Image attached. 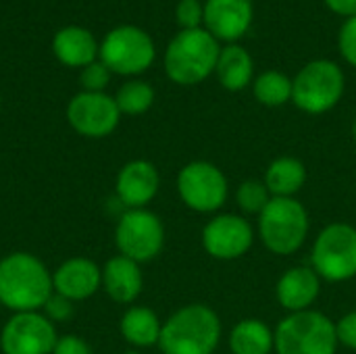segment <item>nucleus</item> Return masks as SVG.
<instances>
[{"label":"nucleus","instance_id":"nucleus-1","mask_svg":"<svg viewBox=\"0 0 356 354\" xmlns=\"http://www.w3.org/2000/svg\"><path fill=\"white\" fill-rule=\"evenodd\" d=\"M223 340V323L215 309L190 303L171 313L161 330L163 354H215Z\"/></svg>","mask_w":356,"mask_h":354},{"label":"nucleus","instance_id":"nucleus-2","mask_svg":"<svg viewBox=\"0 0 356 354\" xmlns=\"http://www.w3.org/2000/svg\"><path fill=\"white\" fill-rule=\"evenodd\" d=\"M54 294L52 275L29 252H13L0 261V305L15 313L44 309Z\"/></svg>","mask_w":356,"mask_h":354},{"label":"nucleus","instance_id":"nucleus-3","mask_svg":"<svg viewBox=\"0 0 356 354\" xmlns=\"http://www.w3.org/2000/svg\"><path fill=\"white\" fill-rule=\"evenodd\" d=\"M311 215L298 198H271L257 217V238L275 257H292L307 244Z\"/></svg>","mask_w":356,"mask_h":354},{"label":"nucleus","instance_id":"nucleus-4","mask_svg":"<svg viewBox=\"0 0 356 354\" xmlns=\"http://www.w3.org/2000/svg\"><path fill=\"white\" fill-rule=\"evenodd\" d=\"M221 54L219 40L204 27L181 29L167 46L165 71L167 77L179 86L202 83L215 73Z\"/></svg>","mask_w":356,"mask_h":354},{"label":"nucleus","instance_id":"nucleus-5","mask_svg":"<svg viewBox=\"0 0 356 354\" xmlns=\"http://www.w3.org/2000/svg\"><path fill=\"white\" fill-rule=\"evenodd\" d=\"M275 354H338L336 321L317 311L290 313L275 325Z\"/></svg>","mask_w":356,"mask_h":354},{"label":"nucleus","instance_id":"nucleus-6","mask_svg":"<svg viewBox=\"0 0 356 354\" xmlns=\"http://www.w3.org/2000/svg\"><path fill=\"white\" fill-rule=\"evenodd\" d=\"M346 77L338 63L315 58L292 79V102L307 115H323L336 108L344 96Z\"/></svg>","mask_w":356,"mask_h":354},{"label":"nucleus","instance_id":"nucleus-7","mask_svg":"<svg viewBox=\"0 0 356 354\" xmlns=\"http://www.w3.org/2000/svg\"><path fill=\"white\" fill-rule=\"evenodd\" d=\"M315 273L327 284H344L356 277V225L346 221L327 223L311 244Z\"/></svg>","mask_w":356,"mask_h":354},{"label":"nucleus","instance_id":"nucleus-8","mask_svg":"<svg viewBox=\"0 0 356 354\" xmlns=\"http://www.w3.org/2000/svg\"><path fill=\"white\" fill-rule=\"evenodd\" d=\"M177 194L190 211L217 215L227 204L229 179L211 161H190L177 173Z\"/></svg>","mask_w":356,"mask_h":354},{"label":"nucleus","instance_id":"nucleus-9","mask_svg":"<svg viewBox=\"0 0 356 354\" xmlns=\"http://www.w3.org/2000/svg\"><path fill=\"white\" fill-rule=\"evenodd\" d=\"M115 244L119 252L136 263L156 259L165 246V225L161 217L148 209H127L115 227Z\"/></svg>","mask_w":356,"mask_h":354},{"label":"nucleus","instance_id":"nucleus-10","mask_svg":"<svg viewBox=\"0 0 356 354\" xmlns=\"http://www.w3.org/2000/svg\"><path fill=\"white\" fill-rule=\"evenodd\" d=\"M257 240V227L240 213L213 215L200 234L204 252L215 261H238L250 252Z\"/></svg>","mask_w":356,"mask_h":354},{"label":"nucleus","instance_id":"nucleus-11","mask_svg":"<svg viewBox=\"0 0 356 354\" xmlns=\"http://www.w3.org/2000/svg\"><path fill=\"white\" fill-rule=\"evenodd\" d=\"M154 42L152 38L134 25H121L113 29L100 46V63L108 71L121 75L144 73L154 61Z\"/></svg>","mask_w":356,"mask_h":354},{"label":"nucleus","instance_id":"nucleus-12","mask_svg":"<svg viewBox=\"0 0 356 354\" xmlns=\"http://www.w3.org/2000/svg\"><path fill=\"white\" fill-rule=\"evenodd\" d=\"M54 323L38 313H15L2 328L0 348L4 354H52L56 344Z\"/></svg>","mask_w":356,"mask_h":354},{"label":"nucleus","instance_id":"nucleus-13","mask_svg":"<svg viewBox=\"0 0 356 354\" xmlns=\"http://www.w3.org/2000/svg\"><path fill=\"white\" fill-rule=\"evenodd\" d=\"M71 127L86 138H104L115 131L121 111L115 98L104 92H81L67 106Z\"/></svg>","mask_w":356,"mask_h":354},{"label":"nucleus","instance_id":"nucleus-14","mask_svg":"<svg viewBox=\"0 0 356 354\" xmlns=\"http://www.w3.org/2000/svg\"><path fill=\"white\" fill-rule=\"evenodd\" d=\"M254 19L252 0H207L204 25L219 42H238L244 38Z\"/></svg>","mask_w":356,"mask_h":354},{"label":"nucleus","instance_id":"nucleus-15","mask_svg":"<svg viewBox=\"0 0 356 354\" xmlns=\"http://www.w3.org/2000/svg\"><path fill=\"white\" fill-rule=\"evenodd\" d=\"M323 280L311 265H294L286 269L275 284V298L280 307L290 313H302L315 309L321 296Z\"/></svg>","mask_w":356,"mask_h":354},{"label":"nucleus","instance_id":"nucleus-16","mask_svg":"<svg viewBox=\"0 0 356 354\" xmlns=\"http://www.w3.org/2000/svg\"><path fill=\"white\" fill-rule=\"evenodd\" d=\"M161 188L159 169L150 161H129L121 167L115 182V192L125 209H146Z\"/></svg>","mask_w":356,"mask_h":354},{"label":"nucleus","instance_id":"nucleus-17","mask_svg":"<svg viewBox=\"0 0 356 354\" xmlns=\"http://www.w3.org/2000/svg\"><path fill=\"white\" fill-rule=\"evenodd\" d=\"M52 286L56 294L69 298L71 303L86 300L102 286V269L90 259H69L54 271Z\"/></svg>","mask_w":356,"mask_h":354},{"label":"nucleus","instance_id":"nucleus-18","mask_svg":"<svg viewBox=\"0 0 356 354\" xmlns=\"http://www.w3.org/2000/svg\"><path fill=\"white\" fill-rule=\"evenodd\" d=\"M102 288L119 305H131L144 288V275L140 263L119 255L106 261L102 267Z\"/></svg>","mask_w":356,"mask_h":354},{"label":"nucleus","instance_id":"nucleus-19","mask_svg":"<svg viewBox=\"0 0 356 354\" xmlns=\"http://www.w3.org/2000/svg\"><path fill=\"white\" fill-rule=\"evenodd\" d=\"M307 165L290 154L273 159L263 175V182L273 198H296V194L307 186Z\"/></svg>","mask_w":356,"mask_h":354},{"label":"nucleus","instance_id":"nucleus-20","mask_svg":"<svg viewBox=\"0 0 356 354\" xmlns=\"http://www.w3.org/2000/svg\"><path fill=\"white\" fill-rule=\"evenodd\" d=\"M227 348L232 354H273L275 332L263 319H240L227 334Z\"/></svg>","mask_w":356,"mask_h":354},{"label":"nucleus","instance_id":"nucleus-21","mask_svg":"<svg viewBox=\"0 0 356 354\" xmlns=\"http://www.w3.org/2000/svg\"><path fill=\"white\" fill-rule=\"evenodd\" d=\"M215 75L217 81L229 92H240L248 88L254 81V63L250 52L240 44L221 46Z\"/></svg>","mask_w":356,"mask_h":354},{"label":"nucleus","instance_id":"nucleus-22","mask_svg":"<svg viewBox=\"0 0 356 354\" xmlns=\"http://www.w3.org/2000/svg\"><path fill=\"white\" fill-rule=\"evenodd\" d=\"M54 54L69 67H88L96 61L98 44L94 35L81 27H65L54 35Z\"/></svg>","mask_w":356,"mask_h":354},{"label":"nucleus","instance_id":"nucleus-23","mask_svg":"<svg viewBox=\"0 0 356 354\" xmlns=\"http://www.w3.org/2000/svg\"><path fill=\"white\" fill-rule=\"evenodd\" d=\"M163 321L148 307H129L121 317V336L134 348L159 346Z\"/></svg>","mask_w":356,"mask_h":354},{"label":"nucleus","instance_id":"nucleus-24","mask_svg":"<svg viewBox=\"0 0 356 354\" xmlns=\"http://www.w3.org/2000/svg\"><path fill=\"white\" fill-rule=\"evenodd\" d=\"M252 94L263 106H269V108L284 106L292 102V79L286 73L275 71V69L263 71L252 81Z\"/></svg>","mask_w":356,"mask_h":354},{"label":"nucleus","instance_id":"nucleus-25","mask_svg":"<svg viewBox=\"0 0 356 354\" xmlns=\"http://www.w3.org/2000/svg\"><path fill=\"white\" fill-rule=\"evenodd\" d=\"M115 102L121 111V115H142L146 113L154 102V90L150 83L131 79L123 83L115 96Z\"/></svg>","mask_w":356,"mask_h":354},{"label":"nucleus","instance_id":"nucleus-26","mask_svg":"<svg viewBox=\"0 0 356 354\" xmlns=\"http://www.w3.org/2000/svg\"><path fill=\"white\" fill-rule=\"evenodd\" d=\"M236 204L240 209V215H252V217H259L265 207L271 202V194L265 186L263 179H244L238 188H236Z\"/></svg>","mask_w":356,"mask_h":354},{"label":"nucleus","instance_id":"nucleus-27","mask_svg":"<svg viewBox=\"0 0 356 354\" xmlns=\"http://www.w3.org/2000/svg\"><path fill=\"white\" fill-rule=\"evenodd\" d=\"M175 19L181 29H198L204 23V4L200 0H179Z\"/></svg>","mask_w":356,"mask_h":354},{"label":"nucleus","instance_id":"nucleus-28","mask_svg":"<svg viewBox=\"0 0 356 354\" xmlns=\"http://www.w3.org/2000/svg\"><path fill=\"white\" fill-rule=\"evenodd\" d=\"M108 79H111L108 67L104 63H96V61L92 65H88L81 71V77H79V81L86 88V92H102L106 88Z\"/></svg>","mask_w":356,"mask_h":354},{"label":"nucleus","instance_id":"nucleus-29","mask_svg":"<svg viewBox=\"0 0 356 354\" xmlns=\"http://www.w3.org/2000/svg\"><path fill=\"white\" fill-rule=\"evenodd\" d=\"M338 50L342 54V58L356 67V17L346 19V23L340 27L338 33Z\"/></svg>","mask_w":356,"mask_h":354},{"label":"nucleus","instance_id":"nucleus-30","mask_svg":"<svg viewBox=\"0 0 356 354\" xmlns=\"http://www.w3.org/2000/svg\"><path fill=\"white\" fill-rule=\"evenodd\" d=\"M336 336L340 346L356 353V309L348 311L336 321Z\"/></svg>","mask_w":356,"mask_h":354},{"label":"nucleus","instance_id":"nucleus-31","mask_svg":"<svg viewBox=\"0 0 356 354\" xmlns=\"http://www.w3.org/2000/svg\"><path fill=\"white\" fill-rule=\"evenodd\" d=\"M44 315L54 323V321H69L73 315V303L60 294H52L48 303L44 305Z\"/></svg>","mask_w":356,"mask_h":354},{"label":"nucleus","instance_id":"nucleus-32","mask_svg":"<svg viewBox=\"0 0 356 354\" xmlns=\"http://www.w3.org/2000/svg\"><path fill=\"white\" fill-rule=\"evenodd\" d=\"M52 354H92V348L88 346V342L71 334L56 340Z\"/></svg>","mask_w":356,"mask_h":354},{"label":"nucleus","instance_id":"nucleus-33","mask_svg":"<svg viewBox=\"0 0 356 354\" xmlns=\"http://www.w3.org/2000/svg\"><path fill=\"white\" fill-rule=\"evenodd\" d=\"M325 4L330 6V10H334L336 15H342L346 19L356 17V0H325Z\"/></svg>","mask_w":356,"mask_h":354},{"label":"nucleus","instance_id":"nucleus-34","mask_svg":"<svg viewBox=\"0 0 356 354\" xmlns=\"http://www.w3.org/2000/svg\"><path fill=\"white\" fill-rule=\"evenodd\" d=\"M353 138L356 140V117H355V121H353Z\"/></svg>","mask_w":356,"mask_h":354},{"label":"nucleus","instance_id":"nucleus-35","mask_svg":"<svg viewBox=\"0 0 356 354\" xmlns=\"http://www.w3.org/2000/svg\"><path fill=\"white\" fill-rule=\"evenodd\" d=\"M125 354H142V353H140V351H127Z\"/></svg>","mask_w":356,"mask_h":354}]
</instances>
